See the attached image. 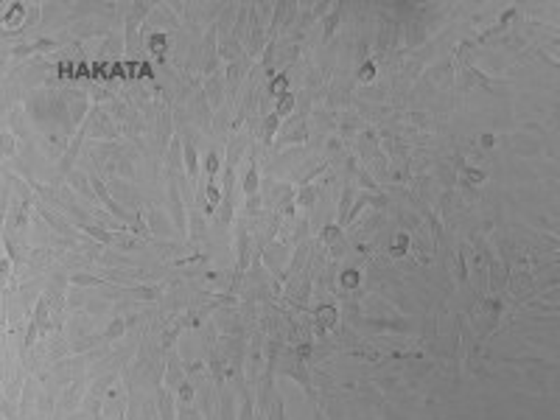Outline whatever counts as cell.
<instances>
[{
    "mask_svg": "<svg viewBox=\"0 0 560 420\" xmlns=\"http://www.w3.org/2000/svg\"><path fill=\"white\" fill-rule=\"evenodd\" d=\"M93 188H95V196H98V199H101L104 205H107V210H109V213H112V216H118V218H121V221H124V224H126V221H129V216H126V210L121 208V205H118L115 199H112V196L107 194V188L101 185V179H98V177H93Z\"/></svg>",
    "mask_w": 560,
    "mask_h": 420,
    "instance_id": "6da1fadb",
    "label": "cell"
},
{
    "mask_svg": "<svg viewBox=\"0 0 560 420\" xmlns=\"http://www.w3.org/2000/svg\"><path fill=\"white\" fill-rule=\"evenodd\" d=\"M168 199H171V218H174V224H177V230L179 233H185V210H182V199H179V191H177V185H168Z\"/></svg>",
    "mask_w": 560,
    "mask_h": 420,
    "instance_id": "7a4b0ae2",
    "label": "cell"
},
{
    "mask_svg": "<svg viewBox=\"0 0 560 420\" xmlns=\"http://www.w3.org/2000/svg\"><path fill=\"white\" fill-rule=\"evenodd\" d=\"M317 325L322 328V331L336 325V308L334 305H322V308H317Z\"/></svg>",
    "mask_w": 560,
    "mask_h": 420,
    "instance_id": "3957f363",
    "label": "cell"
},
{
    "mask_svg": "<svg viewBox=\"0 0 560 420\" xmlns=\"http://www.w3.org/2000/svg\"><path fill=\"white\" fill-rule=\"evenodd\" d=\"M406 249H409V235H406V233H398L395 238H392V244H389V255H392V258H401V255H406Z\"/></svg>",
    "mask_w": 560,
    "mask_h": 420,
    "instance_id": "277c9868",
    "label": "cell"
},
{
    "mask_svg": "<svg viewBox=\"0 0 560 420\" xmlns=\"http://www.w3.org/2000/svg\"><path fill=\"white\" fill-rule=\"evenodd\" d=\"M244 194H247V196H255L258 194V165L255 163L247 168V177H244Z\"/></svg>",
    "mask_w": 560,
    "mask_h": 420,
    "instance_id": "5b68a950",
    "label": "cell"
},
{
    "mask_svg": "<svg viewBox=\"0 0 560 420\" xmlns=\"http://www.w3.org/2000/svg\"><path fill=\"white\" fill-rule=\"evenodd\" d=\"M339 17H342V11H339V6H336V8H334V11H331V14H328L325 25H322V39H325V42H328V39H331V37H334V31H336V25H339Z\"/></svg>",
    "mask_w": 560,
    "mask_h": 420,
    "instance_id": "8992f818",
    "label": "cell"
},
{
    "mask_svg": "<svg viewBox=\"0 0 560 420\" xmlns=\"http://www.w3.org/2000/svg\"><path fill=\"white\" fill-rule=\"evenodd\" d=\"M185 168H188V177H191V182L196 179V171H199V165H196V148L194 143H185Z\"/></svg>",
    "mask_w": 560,
    "mask_h": 420,
    "instance_id": "52a82bcc",
    "label": "cell"
},
{
    "mask_svg": "<svg viewBox=\"0 0 560 420\" xmlns=\"http://www.w3.org/2000/svg\"><path fill=\"white\" fill-rule=\"evenodd\" d=\"M291 109H294V95H291V93H283L278 98V104H275V115L283 118V115H288Z\"/></svg>",
    "mask_w": 560,
    "mask_h": 420,
    "instance_id": "ba28073f",
    "label": "cell"
},
{
    "mask_svg": "<svg viewBox=\"0 0 560 420\" xmlns=\"http://www.w3.org/2000/svg\"><path fill=\"white\" fill-rule=\"evenodd\" d=\"M459 171H462V179H465V188L485 182V171H476V168H468V165H462Z\"/></svg>",
    "mask_w": 560,
    "mask_h": 420,
    "instance_id": "9c48e42d",
    "label": "cell"
},
{
    "mask_svg": "<svg viewBox=\"0 0 560 420\" xmlns=\"http://www.w3.org/2000/svg\"><path fill=\"white\" fill-rule=\"evenodd\" d=\"M247 266V230L238 227V272H244Z\"/></svg>",
    "mask_w": 560,
    "mask_h": 420,
    "instance_id": "30bf717a",
    "label": "cell"
},
{
    "mask_svg": "<svg viewBox=\"0 0 560 420\" xmlns=\"http://www.w3.org/2000/svg\"><path fill=\"white\" fill-rule=\"evenodd\" d=\"M129 294H135V297H140V300H157L160 297V288H154V286H135V288H129Z\"/></svg>",
    "mask_w": 560,
    "mask_h": 420,
    "instance_id": "8fae6325",
    "label": "cell"
},
{
    "mask_svg": "<svg viewBox=\"0 0 560 420\" xmlns=\"http://www.w3.org/2000/svg\"><path fill=\"white\" fill-rule=\"evenodd\" d=\"M34 322L39 325V331L42 328H48V297H42L37 303V314H34Z\"/></svg>",
    "mask_w": 560,
    "mask_h": 420,
    "instance_id": "7c38bea8",
    "label": "cell"
},
{
    "mask_svg": "<svg viewBox=\"0 0 560 420\" xmlns=\"http://www.w3.org/2000/svg\"><path fill=\"white\" fill-rule=\"evenodd\" d=\"M350 199H353V188H345V196H342V202H339V227L348 224V205H350Z\"/></svg>",
    "mask_w": 560,
    "mask_h": 420,
    "instance_id": "4fadbf2b",
    "label": "cell"
},
{
    "mask_svg": "<svg viewBox=\"0 0 560 420\" xmlns=\"http://www.w3.org/2000/svg\"><path fill=\"white\" fill-rule=\"evenodd\" d=\"M305 135H308V132H305V124H300L297 129H291L288 135H283V138H280V143H303Z\"/></svg>",
    "mask_w": 560,
    "mask_h": 420,
    "instance_id": "5bb4252c",
    "label": "cell"
},
{
    "mask_svg": "<svg viewBox=\"0 0 560 420\" xmlns=\"http://www.w3.org/2000/svg\"><path fill=\"white\" fill-rule=\"evenodd\" d=\"M278 126H280V118L278 115H269V118H266V126H264V140H266V143H272V140H275Z\"/></svg>",
    "mask_w": 560,
    "mask_h": 420,
    "instance_id": "9a60e30c",
    "label": "cell"
},
{
    "mask_svg": "<svg viewBox=\"0 0 560 420\" xmlns=\"http://www.w3.org/2000/svg\"><path fill=\"white\" fill-rule=\"evenodd\" d=\"M124 331H126V322H124V319H115V322H112V325L107 328L104 339H107V342H112V339H118V336L124 334Z\"/></svg>",
    "mask_w": 560,
    "mask_h": 420,
    "instance_id": "2e32d148",
    "label": "cell"
},
{
    "mask_svg": "<svg viewBox=\"0 0 560 420\" xmlns=\"http://www.w3.org/2000/svg\"><path fill=\"white\" fill-rule=\"evenodd\" d=\"M70 283H73V286H101V278H93V275H73Z\"/></svg>",
    "mask_w": 560,
    "mask_h": 420,
    "instance_id": "e0dca14e",
    "label": "cell"
},
{
    "mask_svg": "<svg viewBox=\"0 0 560 420\" xmlns=\"http://www.w3.org/2000/svg\"><path fill=\"white\" fill-rule=\"evenodd\" d=\"M42 213H45V218H48V224L51 227H56V230H62V233H68V235H73V227H70L68 221H62L59 216H51L48 210H42Z\"/></svg>",
    "mask_w": 560,
    "mask_h": 420,
    "instance_id": "ac0fdd59",
    "label": "cell"
},
{
    "mask_svg": "<svg viewBox=\"0 0 560 420\" xmlns=\"http://www.w3.org/2000/svg\"><path fill=\"white\" fill-rule=\"evenodd\" d=\"M314 199H317V194H314V188H308V185H303V191L297 194V205H303V208H311Z\"/></svg>",
    "mask_w": 560,
    "mask_h": 420,
    "instance_id": "d6986e66",
    "label": "cell"
},
{
    "mask_svg": "<svg viewBox=\"0 0 560 420\" xmlns=\"http://www.w3.org/2000/svg\"><path fill=\"white\" fill-rule=\"evenodd\" d=\"M238 78H241V68H238V62H230V68H227V81H230V90H235Z\"/></svg>",
    "mask_w": 560,
    "mask_h": 420,
    "instance_id": "ffe728a7",
    "label": "cell"
},
{
    "mask_svg": "<svg viewBox=\"0 0 560 420\" xmlns=\"http://www.w3.org/2000/svg\"><path fill=\"white\" fill-rule=\"evenodd\" d=\"M205 171H208V179H213L218 174V157L213 154V151H210L208 160H205Z\"/></svg>",
    "mask_w": 560,
    "mask_h": 420,
    "instance_id": "44dd1931",
    "label": "cell"
},
{
    "mask_svg": "<svg viewBox=\"0 0 560 420\" xmlns=\"http://www.w3.org/2000/svg\"><path fill=\"white\" fill-rule=\"evenodd\" d=\"M342 286H345V288H356V286H358V272H356V269H348V272H342Z\"/></svg>",
    "mask_w": 560,
    "mask_h": 420,
    "instance_id": "7402d4cb",
    "label": "cell"
},
{
    "mask_svg": "<svg viewBox=\"0 0 560 420\" xmlns=\"http://www.w3.org/2000/svg\"><path fill=\"white\" fill-rule=\"evenodd\" d=\"M286 87H288L286 76H275V78H272V87H269V90H272V95H283V93H286Z\"/></svg>",
    "mask_w": 560,
    "mask_h": 420,
    "instance_id": "603a6c76",
    "label": "cell"
},
{
    "mask_svg": "<svg viewBox=\"0 0 560 420\" xmlns=\"http://www.w3.org/2000/svg\"><path fill=\"white\" fill-rule=\"evenodd\" d=\"M358 78H361V81H373V78H375V65L373 62H364V65H361V70H358Z\"/></svg>",
    "mask_w": 560,
    "mask_h": 420,
    "instance_id": "cb8c5ba5",
    "label": "cell"
},
{
    "mask_svg": "<svg viewBox=\"0 0 560 420\" xmlns=\"http://www.w3.org/2000/svg\"><path fill=\"white\" fill-rule=\"evenodd\" d=\"M322 241L325 244H336L339 241V224L336 227H325V230H322Z\"/></svg>",
    "mask_w": 560,
    "mask_h": 420,
    "instance_id": "d4e9b609",
    "label": "cell"
},
{
    "mask_svg": "<svg viewBox=\"0 0 560 420\" xmlns=\"http://www.w3.org/2000/svg\"><path fill=\"white\" fill-rule=\"evenodd\" d=\"M358 182H361V185H367V188H370V191H378V185H375V179L370 177V174H364V171H358Z\"/></svg>",
    "mask_w": 560,
    "mask_h": 420,
    "instance_id": "484cf974",
    "label": "cell"
},
{
    "mask_svg": "<svg viewBox=\"0 0 560 420\" xmlns=\"http://www.w3.org/2000/svg\"><path fill=\"white\" fill-rule=\"evenodd\" d=\"M457 275H459V280H468V269H465V258H462V252L457 255Z\"/></svg>",
    "mask_w": 560,
    "mask_h": 420,
    "instance_id": "4316f807",
    "label": "cell"
},
{
    "mask_svg": "<svg viewBox=\"0 0 560 420\" xmlns=\"http://www.w3.org/2000/svg\"><path fill=\"white\" fill-rule=\"evenodd\" d=\"M179 398H182V401H191V398H194V389H191V384L188 381L179 384Z\"/></svg>",
    "mask_w": 560,
    "mask_h": 420,
    "instance_id": "83f0119b",
    "label": "cell"
},
{
    "mask_svg": "<svg viewBox=\"0 0 560 420\" xmlns=\"http://www.w3.org/2000/svg\"><path fill=\"white\" fill-rule=\"evenodd\" d=\"M165 42H168V39H165V34H154V37H151V48H154V54H160V48H163Z\"/></svg>",
    "mask_w": 560,
    "mask_h": 420,
    "instance_id": "f1b7e54d",
    "label": "cell"
},
{
    "mask_svg": "<svg viewBox=\"0 0 560 420\" xmlns=\"http://www.w3.org/2000/svg\"><path fill=\"white\" fill-rule=\"evenodd\" d=\"M179 165V140H174L171 143V168H177Z\"/></svg>",
    "mask_w": 560,
    "mask_h": 420,
    "instance_id": "f546056e",
    "label": "cell"
},
{
    "mask_svg": "<svg viewBox=\"0 0 560 420\" xmlns=\"http://www.w3.org/2000/svg\"><path fill=\"white\" fill-rule=\"evenodd\" d=\"M258 208H261V199H258V194H255V196H247V210H249V213H258Z\"/></svg>",
    "mask_w": 560,
    "mask_h": 420,
    "instance_id": "4dcf8cb0",
    "label": "cell"
},
{
    "mask_svg": "<svg viewBox=\"0 0 560 420\" xmlns=\"http://www.w3.org/2000/svg\"><path fill=\"white\" fill-rule=\"evenodd\" d=\"M51 48H56V42H51V39H39V42H34V51H51Z\"/></svg>",
    "mask_w": 560,
    "mask_h": 420,
    "instance_id": "1f68e13d",
    "label": "cell"
},
{
    "mask_svg": "<svg viewBox=\"0 0 560 420\" xmlns=\"http://www.w3.org/2000/svg\"><path fill=\"white\" fill-rule=\"evenodd\" d=\"M308 353H311V345H308V342H303L300 348H297V356H300V358H308Z\"/></svg>",
    "mask_w": 560,
    "mask_h": 420,
    "instance_id": "d6a6232c",
    "label": "cell"
},
{
    "mask_svg": "<svg viewBox=\"0 0 560 420\" xmlns=\"http://www.w3.org/2000/svg\"><path fill=\"white\" fill-rule=\"evenodd\" d=\"M14 151V138H8L6 135V146H3V154H11Z\"/></svg>",
    "mask_w": 560,
    "mask_h": 420,
    "instance_id": "836d02e7",
    "label": "cell"
},
{
    "mask_svg": "<svg viewBox=\"0 0 560 420\" xmlns=\"http://www.w3.org/2000/svg\"><path fill=\"white\" fill-rule=\"evenodd\" d=\"M482 146H485V148L493 146V135H482Z\"/></svg>",
    "mask_w": 560,
    "mask_h": 420,
    "instance_id": "e575fe53",
    "label": "cell"
},
{
    "mask_svg": "<svg viewBox=\"0 0 560 420\" xmlns=\"http://www.w3.org/2000/svg\"><path fill=\"white\" fill-rule=\"evenodd\" d=\"M325 3H317V8H314V17H319V14H325Z\"/></svg>",
    "mask_w": 560,
    "mask_h": 420,
    "instance_id": "d590c367",
    "label": "cell"
}]
</instances>
